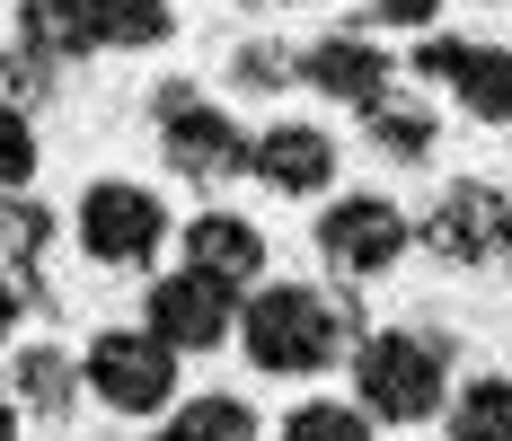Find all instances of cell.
<instances>
[{"label": "cell", "instance_id": "15", "mask_svg": "<svg viewBox=\"0 0 512 441\" xmlns=\"http://www.w3.org/2000/svg\"><path fill=\"white\" fill-rule=\"evenodd\" d=\"M159 441H256V415H248V397H186Z\"/></svg>", "mask_w": 512, "mask_h": 441}, {"label": "cell", "instance_id": "17", "mask_svg": "<svg viewBox=\"0 0 512 441\" xmlns=\"http://www.w3.org/2000/svg\"><path fill=\"white\" fill-rule=\"evenodd\" d=\"M362 124H371V142H380V150H398V159H424V150H433V115H424V106L371 98V106H362Z\"/></svg>", "mask_w": 512, "mask_h": 441}, {"label": "cell", "instance_id": "22", "mask_svg": "<svg viewBox=\"0 0 512 441\" xmlns=\"http://www.w3.org/2000/svg\"><path fill=\"white\" fill-rule=\"evenodd\" d=\"M460 62H468L460 36H424V45H415V71H424V80H460Z\"/></svg>", "mask_w": 512, "mask_h": 441}, {"label": "cell", "instance_id": "20", "mask_svg": "<svg viewBox=\"0 0 512 441\" xmlns=\"http://www.w3.org/2000/svg\"><path fill=\"white\" fill-rule=\"evenodd\" d=\"M18 389H27V406L62 415V406H71V362H62V353H27V362H18Z\"/></svg>", "mask_w": 512, "mask_h": 441}, {"label": "cell", "instance_id": "4", "mask_svg": "<svg viewBox=\"0 0 512 441\" xmlns=\"http://www.w3.org/2000/svg\"><path fill=\"white\" fill-rule=\"evenodd\" d=\"M159 142H168V159H177L186 177H204V186L212 177H239L248 150H256L248 133H239L212 98H195V89H159Z\"/></svg>", "mask_w": 512, "mask_h": 441}, {"label": "cell", "instance_id": "25", "mask_svg": "<svg viewBox=\"0 0 512 441\" xmlns=\"http://www.w3.org/2000/svg\"><path fill=\"white\" fill-rule=\"evenodd\" d=\"M0 441H18V406L9 397H0Z\"/></svg>", "mask_w": 512, "mask_h": 441}, {"label": "cell", "instance_id": "13", "mask_svg": "<svg viewBox=\"0 0 512 441\" xmlns=\"http://www.w3.org/2000/svg\"><path fill=\"white\" fill-rule=\"evenodd\" d=\"M18 36H27V53H45V62H71V53L98 45L80 0H27V9H18Z\"/></svg>", "mask_w": 512, "mask_h": 441}, {"label": "cell", "instance_id": "18", "mask_svg": "<svg viewBox=\"0 0 512 441\" xmlns=\"http://www.w3.org/2000/svg\"><path fill=\"white\" fill-rule=\"evenodd\" d=\"M283 441H371V415H362V406H318V397H309V406L283 415Z\"/></svg>", "mask_w": 512, "mask_h": 441}, {"label": "cell", "instance_id": "16", "mask_svg": "<svg viewBox=\"0 0 512 441\" xmlns=\"http://www.w3.org/2000/svg\"><path fill=\"white\" fill-rule=\"evenodd\" d=\"M451 441H512V380H477L451 406Z\"/></svg>", "mask_w": 512, "mask_h": 441}, {"label": "cell", "instance_id": "1", "mask_svg": "<svg viewBox=\"0 0 512 441\" xmlns=\"http://www.w3.org/2000/svg\"><path fill=\"white\" fill-rule=\"evenodd\" d=\"M239 336H248V362H256V371L301 380V371H327V362H336L345 318H336V300H318L309 283H265V292L239 309Z\"/></svg>", "mask_w": 512, "mask_h": 441}, {"label": "cell", "instance_id": "9", "mask_svg": "<svg viewBox=\"0 0 512 441\" xmlns=\"http://www.w3.org/2000/svg\"><path fill=\"white\" fill-rule=\"evenodd\" d=\"M301 80L327 89V98H345V106H371V98H389V53L371 36H318L301 53Z\"/></svg>", "mask_w": 512, "mask_h": 441}, {"label": "cell", "instance_id": "23", "mask_svg": "<svg viewBox=\"0 0 512 441\" xmlns=\"http://www.w3.org/2000/svg\"><path fill=\"white\" fill-rule=\"evenodd\" d=\"M371 9H380V27H433L442 0H371Z\"/></svg>", "mask_w": 512, "mask_h": 441}, {"label": "cell", "instance_id": "7", "mask_svg": "<svg viewBox=\"0 0 512 441\" xmlns=\"http://www.w3.org/2000/svg\"><path fill=\"white\" fill-rule=\"evenodd\" d=\"M318 247H327V265L354 274V283H362V274H389V265L407 256V212L380 203V195H345V203H327Z\"/></svg>", "mask_w": 512, "mask_h": 441}, {"label": "cell", "instance_id": "6", "mask_svg": "<svg viewBox=\"0 0 512 441\" xmlns=\"http://www.w3.org/2000/svg\"><path fill=\"white\" fill-rule=\"evenodd\" d=\"M168 230V212H159L151 186H124V177H98L89 195H80V247L98 256V265H142Z\"/></svg>", "mask_w": 512, "mask_h": 441}, {"label": "cell", "instance_id": "24", "mask_svg": "<svg viewBox=\"0 0 512 441\" xmlns=\"http://www.w3.org/2000/svg\"><path fill=\"white\" fill-rule=\"evenodd\" d=\"M9 327H18V292L0 283V344H9Z\"/></svg>", "mask_w": 512, "mask_h": 441}, {"label": "cell", "instance_id": "8", "mask_svg": "<svg viewBox=\"0 0 512 441\" xmlns=\"http://www.w3.org/2000/svg\"><path fill=\"white\" fill-rule=\"evenodd\" d=\"M424 239L442 247L451 265H495V256H512V203L495 186H451V195L433 203Z\"/></svg>", "mask_w": 512, "mask_h": 441}, {"label": "cell", "instance_id": "21", "mask_svg": "<svg viewBox=\"0 0 512 441\" xmlns=\"http://www.w3.org/2000/svg\"><path fill=\"white\" fill-rule=\"evenodd\" d=\"M27 177H36V124L0 106V186H27Z\"/></svg>", "mask_w": 512, "mask_h": 441}, {"label": "cell", "instance_id": "14", "mask_svg": "<svg viewBox=\"0 0 512 441\" xmlns=\"http://www.w3.org/2000/svg\"><path fill=\"white\" fill-rule=\"evenodd\" d=\"M89 9V36L98 45H124V53H142L168 36V0H80Z\"/></svg>", "mask_w": 512, "mask_h": 441}, {"label": "cell", "instance_id": "19", "mask_svg": "<svg viewBox=\"0 0 512 441\" xmlns=\"http://www.w3.org/2000/svg\"><path fill=\"white\" fill-rule=\"evenodd\" d=\"M45 239H53V212H45L36 195L18 203V186H9V195H0V247H9L18 265H36V256H45Z\"/></svg>", "mask_w": 512, "mask_h": 441}, {"label": "cell", "instance_id": "3", "mask_svg": "<svg viewBox=\"0 0 512 441\" xmlns=\"http://www.w3.org/2000/svg\"><path fill=\"white\" fill-rule=\"evenodd\" d=\"M80 380L115 406V415H159L168 389H177V344L168 336H98L89 344V362H80Z\"/></svg>", "mask_w": 512, "mask_h": 441}, {"label": "cell", "instance_id": "2", "mask_svg": "<svg viewBox=\"0 0 512 441\" xmlns=\"http://www.w3.org/2000/svg\"><path fill=\"white\" fill-rule=\"evenodd\" d=\"M354 389H362V415L424 424L442 406V353L424 336H362L354 344Z\"/></svg>", "mask_w": 512, "mask_h": 441}, {"label": "cell", "instance_id": "11", "mask_svg": "<svg viewBox=\"0 0 512 441\" xmlns=\"http://www.w3.org/2000/svg\"><path fill=\"white\" fill-rule=\"evenodd\" d=\"M186 265H204L221 283H256L265 274V230L239 221V212H204V221H186Z\"/></svg>", "mask_w": 512, "mask_h": 441}, {"label": "cell", "instance_id": "12", "mask_svg": "<svg viewBox=\"0 0 512 441\" xmlns=\"http://www.w3.org/2000/svg\"><path fill=\"white\" fill-rule=\"evenodd\" d=\"M451 89H460V106L477 124H512V45H468Z\"/></svg>", "mask_w": 512, "mask_h": 441}, {"label": "cell", "instance_id": "10", "mask_svg": "<svg viewBox=\"0 0 512 441\" xmlns=\"http://www.w3.org/2000/svg\"><path fill=\"white\" fill-rule=\"evenodd\" d=\"M248 168L274 195H318V186L336 177V142H327L318 124H274V133L248 150Z\"/></svg>", "mask_w": 512, "mask_h": 441}, {"label": "cell", "instance_id": "5", "mask_svg": "<svg viewBox=\"0 0 512 441\" xmlns=\"http://www.w3.org/2000/svg\"><path fill=\"white\" fill-rule=\"evenodd\" d=\"M230 327H239V283L204 265H177L168 283H151V336H168L177 353H212Z\"/></svg>", "mask_w": 512, "mask_h": 441}]
</instances>
